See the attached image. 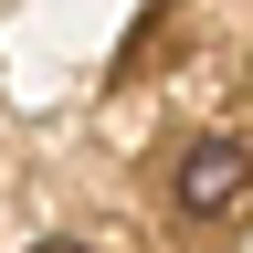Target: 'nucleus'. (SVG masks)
<instances>
[{"mask_svg": "<svg viewBox=\"0 0 253 253\" xmlns=\"http://www.w3.org/2000/svg\"><path fill=\"white\" fill-rule=\"evenodd\" d=\"M169 201H179L190 221H243V211H253V148H243V137H201V148L179 158Z\"/></svg>", "mask_w": 253, "mask_h": 253, "instance_id": "obj_1", "label": "nucleus"}, {"mask_svg": "<svg viewBox=\"0 0 253 253\" xmlns=\"http://www.w3.org/2000/svg\"><path fill=\"white\" fill-rule=\"evenodd\" d=\"M32 253H84V243H32Z\"/></svg>", "mask_w": 253, "mask_h": 253, "instance_id": "obj_2", "label": "nucleus"}]
</instances>
